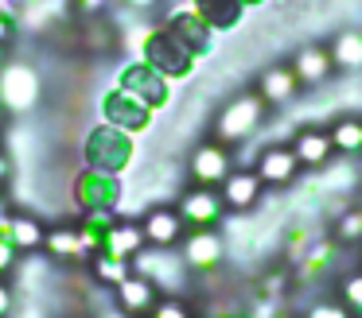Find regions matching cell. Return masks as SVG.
Segmentation results:
<instances>
[{
    "instance_id": "cell-17",
    "label": "cell",
    "mask_w": 362,
    "mask_h": 318,
    "mask_svg": "<svg viewBox=\"0 0 362 318\" xmlns=\"http://www.w3.org/2000/svg\"><path fill=\"white\" fill-rule=\"evenodd\" d=\"M55 260H66V264H86L98 256V248L86 240V233L78 225H59V229H47V240H43Z\"/></svg>"
},
{
    "instance_id": "cell-33",
    "label": "cell",
    "mask_w": 362,
    "mask_h": 318,
    "mask_svg": "<svg viewBox=\"0 0 362 318\" xmlns=\"http://www.w3.org/2000/svg\"><path fill=\"white\" fill-rule=\"evenodd\" d=\"M16 260H20V248L12 245L8 237H0V279H4L12 268H16Z\"/></svg>"
},
{
    "instance_id": "cell-29",
    "label": "cell",
    "mask_w": 362,
    "mask_h": 318,
    "mask_svg": "<svg viewBox=\"0 0 362 318\" xmlns=\"http://www.w3.org/2000/svg\"><path fill=\"white\" fill-rule=\"evenodd\" d=\"M339 302H346L354 314H362V268L346 271V276L339 279Z\"/></svg>"
},
{
    "instance_id": "cell-44",
    "label": "cell",
    "mask_w": 362,
    "mask_h": 318,
    "mask_svg": "<svg viewBox=\"0 0 362 318\" xmlns=\"http://www.w3.org/2000/svg\"><path fill=\"white\" fill-rule=\"evenodd\" d=\"M0 109H4V93H0Z\"/></svg>"
},
{
    "instance_id": "cell-21",
    "label": "cell",
    "mask_w": 362,
    "mask_h": 318,
    "mask_svg": "<svg viewBox=\"0 0 362 318\" xmlns=\"http://www.w3.org/2000/svg\"><path fill=\"white\" fill-rule=\"evenodd\" d=\"M0 237H8L20 252H35V248H43V240H47V229H43L40 217H32V214H8V221L0 225Z\"/></svg>"
},
{
    "instance_id": "cell-7",
    "label": "cell",
    "mask_w": 362,
    "mask_h": 318,
    "mask_svg": "<svg viewBox=\"0 0 362 318\" xmlns=\"http://www.w3.org/2000/svg\"><path fill=\"white\" fill-rule=\"evenodd\" d=\"M152 109L144 105L141 97H133L129 90H121V85H110V90L102 93V121L113 124V128H125V132H148L152 128Z\"/></svg>"
},
{
    "instance_id": "cell-14",
    "label": "cell",
    "mask_w": 362,
    "mask_h": 318,
    "mask_svg": "<svg viewBox=\"0 0 362 318\" xmlns=\"http://www.w3.org/2000/svg\"><path fill=\"white\" fill-rule=\"evenodd\" d=\"M113 295H117V307H121V314H125V318H148L152 307L164 299V291H160L152 279L136 276V271L125 279V283L113 287Z\"/></svg>"
},
{
    "instance_id": "cell-26",
    "label": "cell",
    "mask_w": 362,
    "mask_h": 318,
    "mask_svg": "<svg viewBox=\"0 0 362 318\" xmlns=\"http://www.w3.org/2000/svg\"><path fill=\"white\" fill-rule=\"evenodd\" d=\"M331 144L335 155H362V121L358 116H343L331 124Z\"/></svg>"
},
{
    "instance_id": "cell-36",
    "label": "cell",
    "mask_w": 362,
    "mask_h": 318,
    "mask_svg": "<svg viewBox=\"0 0 362 318\" xmlns=\"http://www.w3.org/2000/svg\"><path fill=\"white\" fill-rule=\"evenodd\" d=\"M12 307H16V295H12V287L0 279V318H12Z\"/></svg>"
},
{
    "instance_id": "cell-27",
    "label": "cell",
    "mask_w": 362,
    "mask_h": 318,
    "mask_svg": "<svg viewBox=\"0 0 362 318\" xmlns=\"http://www.w3.org/2000/svg\"><path fill=\"white\" fill-rule=\"evenodd\" d=\"M90 271H94V279H98V283L117 287V283H125V279L133 276V260H113V256L98 252L94 260H90Z\"/></svg>"
},
{
    "instance_id": "cell-10",
    "label": "cell",
    "mask_w": 362,
    "mask_h": 318,
    "mask_svg": "<svg viewBox=\"0 0 362 318\" xmlns=\"http://www.w3.org/2000/svg\"><path fill=\"white\" fill-rule=\"evenodd\" d=\"M175 209H180L187 229H218L222 214H226V202H222V194L211 190V186H191L187 194H180Z\"/></svg>"
},
{
    "instance_id": "cell-35",
    "label": "cell",
    "mask_w": 362,
    "mask_h": 318,
    "mask_svg": "<svg viewBox=\"0 0 362 318\" xmlns=\"http://www.w3.org/2000/svg\"><path fill=\"white\" fill-rule=\"evenodd\" d=\"M250 318H276V299H269V295H261V299L250 307Z\"/></svg>"
},
{
    "instance_id": "cell-16",
    "label": "cell",
    "mask_w": 362,
    "mask_h": 318,
    "mask_svg": "<svg viewBox=\"0 0 362 318\" xmlns=\"http://www.w3.org/2000/svg\"><path fill=\"white\" fill-rule=\"evenodd\" d=\"M261 190H265V183L257 178L253 167L230 171V178L218 186V194H222V202H226L230 214H245V209H253L261 202Z\"/></svg>"
},
{
    "instance_id": "cell-43",
    "label": "cell",
    "mask_w": 362,
    "mask_h": 318,
    "mask_svg": "<svg viewBox=\"0 0 362 318\" xmlns=\"http://www.w3.org/2000/svg\"><path fill=\"white\" fill-rule=\"evenodd\" d=\"M0 136H4V109H0Z\"/></svg>"
},
{
    "instance_id": "cell-11",
    "label": "cell",
    "mask_w": 362,
    "mask_h": 318,
    "mask_svg": "<svg viewBox=\"0 0 362 318\" xmlns=\"http://www.w3.org/2000/svg\"><path fill=\"white\" fill-rule=\"evenodd\" d=\"M180 256L191 271H214L226 260V245H222L218 229H187L180 240Z\"/></svg>"
},
{
    "instance_id": "cell-5",
    "label": "cell",
    "mask_w": 362,
    "mask_h": 318,
    "mask_svg": "<svg viewBox=\"0 0 362 318\" xmlns=\"http://www.w3.org/2000/svg\"><path fill=\"white\" fill-rule=\"evenodd\" d=\"M71 194L82 214L86 209H117L121 206V175H110V171H98V167L82 163V171L71 183Z\"/></svg>"
},
{
    "instance_id": "cell-45",
    "label": "cell",
    "mask_w": 362,
    "mask_h": 318,
    "mask_svg": "<svg viewBox=\"0 0 362 318\" xmlns=\"http://www.w3.org/2000/svg\"><path fill=\"white\" fill-rule=\"evenodd\" d=\"M16 4H28V0H16Z\"/></svg>"
},
{
    "instance_id": "cell-1",
    "label": "cell",
    "mask_w": 362,
    "mask_h": 318,
    "mask_svg": "<svg viewBox=\"0 0 362 318\" xmlns=\"http://www.w3.org/2000/svg\"><path fill=\"white\" fill-rule=\"evenodd\" d=\"M136 51H141V59L148 62L152 70H160L168 82H183V78H191V74H195V66H199V54L191 51V47L183 43L168 23L141 31Z\"/></svg>"
},
{
    "instance_id": "cell-25",
    "label": "cell",
    "mask_w": 362,
    "mask_h": 318,
    "mask_svg": "<svg viewBox=\"0 0 362 318\" xmlns=\"http://www.w3.org/2000/svg\"><path fill=\"white\" fill-rule=\"evenodd\" d=\"M331 59H335V70H362V31H339L331 39Z\"/></svg>"
},
{
    "instance_id": "cell-24",
    "label": "cell",
    "mask_w": 362,
    "mask_h": 318,
    "mask_svg": "<svg viewBox=\"0 0 362 318\" xmlns=\"http://www.w3.org/2000/svg\"><path fill=\"white\" fill-rule=\"evenodd\" d=\"M339 240L327 237V240H315L312 248L304 252V260H300V279H323L331 271V264H335V252H339Z\"/></svg>"
},
{
    "instance_id": "cell-38",
    "label": "cell",
    "mask_w": 362,
    "mask_h": 318,
    "mask_svg": "<svg viewBox=\"0 0 362 318\" xmlns=\"http://www.w3.org/2000/svg\"><path fill=\"white\" fill-rule=\"evenodd\" d=\"M121 4H125L129 12H148V8H156L160 0H121Z\"/></svg>"
},
{
    "instance_id": "cell-19",
    "label": "cell",
    "mask_w": 362,
    "mask_h": 318,
    "mask_svg": "<svg viewBox=\"0 0 362 318\" xmlns=\"http://www.w3.org/2000/svg\"><path fill=\"white\" fill-rule=\"evenodd\" d=\"M292 152H296L300 167H327V163H335L331 155H335V144H331V132L327 128H300L296 136H292Z\"/></svg>"
},
{
    "instance_id": "cell-18",
    "label": "cell",
    "mask_w": 362,
    "mask_h": 318,
    "mask_svg": "<svg viewBox=\"0 0 362 318\" xmlns=\"http://www.w3.org/2000/svg\"><path fill=\"white\" fill-rule=\"evenodd\" d=\"M257 97L265 101L269 109H276V105H288L292 97L300 93V82H296V70L288 66V62H281V66H269V70H261V78H257Z\"/></svg>"
},
{
    "instance_id": "cell-41",
    "label": "cell",
    "mask_w": 362,
    "mask_h": 318,
    "mask_svg": "<svg viewBox=\"0 0 362 318\" xmlns=\"http://www.w3.org/2000/svg\"><path fill=\"white\" fill-rule=\"evenodd\" d=\"M245 8H257V4H265V0H242Z\"/></svg>"
},
{
    "instance_id": "cell-46",
    "label": "cell",
    "mask_w": 362,
    "mask_h": 318,
    "mask_svg": "<svg viewBox=\"0 0 362 318\" xmlns=\"http://www.w3.org/2000/svg\"><path fill=\"white\" fill-rule=\"evenodd\" d=\"M211 318H214V314H211Z\"/></svg>"
},
{
    "instance_id": "cell-37",
    "label": "cell",
    "mask_w": 362,
    "mask_h": 318,
    "mask_svg": "<svg viewBox=\"0 0 362 318\" xmlns=\"http://www.w3.org/2000/svg\"><path fill=\"white\" fill-rule=\"evenodd\" d=\"M12 27H16V20H12V16H0V47L12 39Z\"/></svg>"
},
{
    "instance_id": "cell-2",
    "label": "cell",
    "mask_w": 362,
    "mask_h": 318,
    "mask_svg": "<svg viewBox=\"0 0 362 318\" xmlns=\"http://www.w3.org/2000/svg\"><path fill=\"white\" fill-rule=\"evenodd\" d=\"M136 159V140L133 132L113 128V124H94L82 140V163L98 171H110V175H125L129 163Z\"/></svg>"
},
{
    "instance_id": "cell-34",
    "label": "cell",
    "mask_w": 362,
    "mask_h": 318,
    "mask_svg": "<svg viewBox=\"0 0 362 318\" xmlns=\"http://www.w3.org/2000/svg\"><path fill=\"white\" fill-rule=\"evenodd\" d=\"M284 268H276V271H265V276H261V295H269V299H276V295L284 291Z\"/></svg>"
},
{
    "instance_id": "cell-13",
    "label": "cell",
    "mask_w": 362,
    "mask_h": 318,
    "mask_svg": "<svg viewBox=\"0 0 362 318\" xmlns=\"http://www.w3.org/2000/svg\"><path fill=\"white\" fill-rule=\"evenodd\" d=\"M253 171L265 186H292L300 175V159L292 152V144H276V147H265V152L253 159Z\"/></svg>"
},
{
    "instance_id": "cell-40",
    "label": "cell",
    "mask_w": 362,
    "mask_h": 318,
    "mask_svg": "<svg viewBox=\"0 0 362 318\" xmlns=\"http://www.w3.org/2000/svg\"><path fill=\"white\" fill-rule=\"evenodd\" d=\"M8 221V206H4V198H0V225Z\"/></svg>"
},
{
    "instance_id": "cell-12",
    "label": "cell",
    "mask_w": 362,
    "mask_h": 318,
    "mask_svg": "<svg viewBox=\"0 0 362 318\" xmlns=\"http://www.w3.org/2000/svg\"><path fill=\"white\" fill-rule=\"evenodd\" d=\"M141 229H144V245L148 248H175L183 240V233H187V225H183L175 206H152L141 217Z\"/></svg>"
},
{
    "instance_id": "cell-23",
    "label": "cell",
    "mask_w": 362,
    "mask_h": 318,
    "mask_svg": "<svg viewBox=\"0 0 362 318\" xmlns=\"http://www.w3.org/2000/svg\"><path fill=\"white\" fill-rule=\"evenodd\" d=\"M191 8L203 16L211 31H234L238 23L245 20V4H242V0H191Z\"/></svg>"
},
{
    "instance_id": "cell-22",
    "label": "cell",
    "mask_w": 362,
    "mask_h": 318,
    "mask_svg": "<svg viewBox=\"0 0 362 318\" xmlns=\"http://www.w3.org/2000/svg\"><path fill=\"white\" fill-rule=\"evenodd\" d=\"M144 248V229L141 221H117L102 240V252L113 256V260H133L136 252Z\"/></svg>"
},
{
    "instance_id": "cell-30",
    "label": "cell",
    "mask_w": 362,
    "mask_h": 318,
    "mask_svg": "<svg viewBox=\"0 0 362 318\" xmlns=\"http://www.w3.org/2000/svg\"><path fill=\"white\" fill-rule=\"evenodd\" d=\"M148 318H195V310H191V302L183 299V295H164V299L152 307Z\"/></svg>"
},
{
    "instance_id": "cell-42",
    "label": "cell",
    "mask_w": 362,
    "mask_h": 318,
    "mask_svg": "<svg viewBox=\"0 0 362 318\" xmlns=\"http://www.w3.org/2000/svg\"><path fill=\"white\" fill-rule=\"evenodd\" d=\"M4 66H8V59H4V47H0V70H4Z\"/></svg>"
},
{
    "instance_id": "cell-8",
    "label": "cell",
    "mask_w": 362,
    "mask_h": 318,
    "mask_svg": "<svg viewBox=\"0 0 362 318\" xmlns=\"http://www.w3.org/2000/svg\"><path fill=\"white\" fill-rule=\"evenodd\" d=\"M230 171H234V159H230V147L218 144V140H203V144L191 152L187 159V175H191V186H211V190H218L222 183L230 178Z\"/></svg>"
},
{
    "instance_id": "cell-20",
    "label": "cell",
    "mask_w": 362,
    "mask_h": 318,
    "mask_svg": "<svg viewBox=\"0 0 362 318\" xmlns=\"http://www.w3.org/2000/svg\"><path fill=\"white\" fill-rule=\"evenodd\" d=\"M168 27H172L175 35H180L183 43H187L191 51L199 54V59H206V54H211V47H214V31L206 27V20L195 12V8H183V12L168 16Z\"/></svg>"
},
{
    "instance_id": "cell-32",
    "label": "cell",
    "mask_w": 362,
    "mask_h": 318,
    "mask_svg": "<svg viewBox=\"0 0 362 318\" xmlns=\"http://www.w3.org/2000/svg\"><path fill=\"white\" fill-rule=\"evenodd\" d=\"M74 16H82V20H98V16L110 8V0H71Z\"/></svg>"
},
{
    "instance_id": "cell-9",
    "label": "cell",
    "mask_w": 362,
    "mask_h": 318,
    "mask_svg": "<svg viewBox=\"0 0 362 318\" xmlns=\"http://www.w3.org/2000/svg\"><path fill=\"white\" fill-rule=\"evenodd\" d=\"M0 93H4V109H12V113H32L43 97L35 66H28V62H8V66L0 70Z\"/></svg>"
},
{
    "instance_id": "cell-4",
    "label": "cell",
    "mask_w": 362,
    "mask_h": 318,
    "mask_svg": "<svg viewBox=\"0 0 362 318\" xmlns=\"http://www.w3.org/2000/svg\"><path fill=\"white\" fill-rule=\"evenodd\" d=\"M133 271L144 279H152V283L160 287L164 295H180L183 287H187V264H183V256L168 252V248H148L144 245L141 252L133 256Z\"/></svg>"
},
{
    "instance_id": "cell-15",
    "label": "cell",
    "mask_w": 362,
    "mask_h": 318,
    "mask_svg": "<svg viewBox=\"0 0 362 318\" xmlns=\"http://www.w3.org/2000/svg\"><path fill=\"white\" fill-rule=\"evenodd\" d=\"M288 66L296 70L300 90H315V85H323L331 74H335V59H331V47H320V43L300 47V51L292 54Z\"/></svg>"
},
{
    "instance_id": "cell-39",
    "label": "cell",
    "mask_w": 362,
    "mask_h": 318,
    "mask_svg": "<svg viewBox=\"0 0 362 318\" xmlns=\"http://www.w3.org/2000/svg\"><path fill=\"white\" fill-rule=\"evenodd\" d=\"M4 183H8V155L0 152V186H4Z\"/></svg>"
},
{
    "instance_id": "cell-3",
    "label": "cell",
    "mask_w": 362,
    "mask_h": 318,
    "mask_svg": "<svg viewBox=\"0 0 362 318\" xmlns=\"http://www.w3.org/2000/svg\"><path fill=\"white\" fill-rule=\"evenodd\" d=\"M265 113H269V105L257 97V90L238 93V97H230L226 105H222V113L214 116V140H218V144H226V147L245 144V140L261 128Z\"/></svg>"
},
{
    "instance_id": "cell-28",
    "label": "cell",
    "mask_w": 362,
    "mask_h": 318,
    "mask_svg": "<svg viewBox=\"0 0 362 318\" xmlns=\"http://www.w3.org/2000/svg\"><path fill=\"white\" fill-rule=\"evenodd\" d=\"M331 237L339 245H362V206H351L346 214H339L331 225Z\"/></svg>"
},
{
    "instance_id": "cell-31",
    "label": "cell",
    "mask_w": 362,
    "mask_h": 318,
    "mask_svg": "<svg viewBox=\"0 0 362 318\" xmlns=\"http://www.w3.org/2000/svg\"><path fill=\"white\" fill-rule=\"evenodd\" d=\"M304 318H354V310L346 307V302H339V299H320V302L308 307Z\"/></svg>"
},
{
    "instance_id": "cell-6",
    "label": "cell",
    "mask_w": 362,
    "mask_h": 318,
    "mask_svg": "<svg viewBox=\"0 0 362 318\" xmlns=\"http://www.w3.org/2000/svg\"><path fill=\"white\" fill-rule=\"evenodd\" d=\"M117 85H121V90H129L133 97H141L152 113L168 109V101H172V82H168L160 70H152L144 59L125 62V66H121V74H117Z\"/></svg>"
}]
</instances>
